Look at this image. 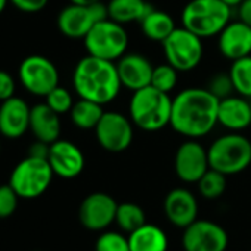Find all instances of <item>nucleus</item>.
<instances>
[{
	"mask_svg": "<svg viewBox=\"0 0 251 251\" xmlns=\"http://www.w3.org/2000/svg\"><path fill=\"white\" fill-rule=\"evenodd\" d=\"M9 3L24 14H37L48 6L49 0H9Z\"/></svg>",
	"mask_w": 251,
	"mask_h": 251,
	"instance_id": "34",
	"label": "nucleus"
},
{
	"mask_svg": "<svg viewBox=\"0 0 251 251\" xmlns=\"http://www.w3.org/2000/svg\"><path fill=\"white\" fill-rule=\"evenodd\" d=\"M36 251H40V250H36Z\"/></svg>",
	"mask_w": 251,
	"mask_h": 251,
	"instance_id": "43",
	"label": "nucleus"
},
{
	"mask_svg": "<svg viewBox=\"0 0 251 251\" xmlns=\"http://www.w3.org/2000/svg\"><path fill=\"white\" fill-rule=\"evenodd\" d=\"M30 132L33 133L36 141H42L49 145L53 144L61 136L59 114H56L46 102L36 103L34 106H31Z\"/></svg>",
	"mask_w": 251,
	"mask_h": 251,
	"instance_id": "21",
	"label": "nucleus"
},
{
	"mask_svg": "<svg viewBox=\"0 0 251 251\" xmlns=\"http://www.w3.org/2000/svg\"><path fill=\"white\" fill-rule=\"evenodd\" d=\"M207 151L210 169L226 176L241 173L251 164V141L238 132L219 136Z\"/></svg>",
	"mask_w": 251,
	"mask_h": 251,
	"instance_id": "5",
	"label": "nucleus"
},
{
	"mask_svg": "<svg viewBox=\"0 0 251 251\" xmlns=\"http://www.w3.org/2000/svg\"><path fill=\"white\" fill-rule=\"evenodd\" d=\"M145 211L142 210L141 205L133 204V202H123L118 204L117 207V214H115V223L124 230L132 233L138 227L147 223L145 220Z\"/></svg>",
	"mask_w": 251,
	"mask_h": 251,
	"instance_id": "27",
	"label": "nucleus"
},
{
	"mask_svg": "<svg viewBox=\"0 0 251 251\" xmlns=\"http://www.w3.org/2000/svg\"><path fill=\"white\" fill-rule=\"evenodd\" d=\"M197 185H198L200 194L204 198L216 200L226 189V175H223L214 169H208L207 173L197 182Z\"/></svg>",
	"mask_w": 251,
	"mask_h": 251,
	"instance_id": "28",
	"label": "nucleus"
},
{
	"mask_svg": "<svg viewBox=\"0 0 251 251\" xmlns=\"http://www.w3.org/2000/svg\"><path fill=\"white\" fill-rule=\"evenodd\" d=\"M48 161L55 176H59L62 179L77 177L83 172L86 164L81 150L71 141L65 139H58L50 144Z\"/></svg>",
	"mask_w": 251,
	"mask_h": 251,
	"instance_id": "15",
	"label": "nucleus"
},
{
	"mask_svg": "<svg viewBox=\"0 0 251 251\" xmlns=\"http://www.w3.org/2000/svg\"><path fill=\"white\" fill-rule=\"evenodd\" d=\"M219 99L202 87L182 90L172 103V129L189 139L207 136L217 123Z\"/></svg>",
	"mask_w": 251,
	"mask_h": 251,
	"instance_id": "1",
	"label": "nucleus"
},
{
	"mask_svg": "<svg viewBox=\"0 0 251 251\" xmlns=\"http://www.w3.org/2000/svg\"><path fill=\"white\" fill-rule=\"evenodd\" d=\"M15 89L17 86L14 77L8 71L0 70V102L15 96Z\"/></svg>",
	"mask_w": 251,
	"mask_h": 251,
	"instance_id": "35",
	"label": "nucleus"
},
{
	"mask_svg": "<svg viewBox=\"0 0 251 251\" xmlns=\"http://www.w3.org/2000/svg\"><path fill=\"white\" fill-rule=\"evenodd\" d=\"M115 65L123 87L136 92L139 89L151 86L154 67L144 55L126 53L115 62Z\"/></svg>",
	"mask_w": 251,
	"mask_h": 251,
	"instance_id": "17",
	"label": "nucleus"
},
{
	"mask_svg": "<svg viewBox=\"0 0 251 251\" xmlns=\"http://www.w3.org/2000/svg\"><path fill=\"white\" fill-rule=\"evenodd\" d=\"M173 99L154 86L133 92L129 103L132 123L145 132H158L170 124Z\"/></svg>",
	"mask_w": 251,
	"mask_h": 251,
	"instance_id": "3",
	"label": "nucleus"
},
{
	"mask_svg": "<svg viewBox=\"0 0 251 251\" xmlns=\"http://www.w3.org/2000/svg\"><path fill=\"white\" fill-rule=\"evenodd\" d=\"M208 92L211 95H214L219 100L220 99H225L227 96H232L235 93V87H233V83H232V78L229 75V73H220V74H216L210 83H208Z\"/></svg>",
	"mask_w": 251,
	"mask_h": 251,
	"instance_id": "32",
	"label": "nucleus"
},
{
	"mask_svg": "<svg viewBox=\"0 0 251 251\" xmlns=\"http://www.w3.org/2000/svg\"><path fill=\"white\" fill-rule=\"evenodd\" d=\"M230 18L232 8L222 0H191L182 11V27L207 39L219 36Z\"/></svg>",
	"mask_w": 251,
	"mask_h": 251,
	"instance_id": "4",
	"label": "nucleus"
},
{
	"mask_svg": "<svg viewBox=\"0 0 251 251\" xmlns=\"http://www.w3.org/2000/svg\"><path fill=\"white\" fill-rule=\"evenodd\" d=\"M83 42L87 55L112 62H117L126 55L129 48V36L123 24L108 17L96 23Z\"/></svg>",
	"mask_w": 251,
	"mask_h": 251,
	"instance_id": "6",
	"label": "nucleus"
},
{
	"mask_svg": "<svg viewBox=\"0 0 251 251\" xmlns=\"http://www.w3.org/2000/svg\"><path fill=\"white\" fill-rule=\"evenodd\" d=\"M152 9L147 0H109L106 5L108 18L120 24L141 23Z\"/></svg>",
	"mask_w": 251,
	"mask_h": 251,
	"instance_id": "22",
	"label": "nucleus"
},
{
	"mask_svg": "<svg viewBox=\"0 0 251 251\" xmlns=\"http://www.w3.org/2000/svg\"><path fill=\"white\" fill-rule=\"evenodd\" d=\"M229 75L232 78L235 93L251 99V55L232 61Z\"/></svg>",
	"mask_w": 251,
	"mask_h": 251,
	"instance_id": "26",
	"label": "nucleus"
},
{
	"mask_svg": "<svg viewBox=\"0 0 251 251\" xmlns=\"http://www.w3.org/2000/svg\"><path fill=\"white\" fill-rule=\"evenodd\" d=\"M222 2H225L227 6H230L233 9V8H238L244 2V0H222Z\"/></svg>",
	"mask_w": 251,
	"mask_h": 251,
	"instance_id": "39",
	"label": "nucleus"
},
{
	"mask_svg": "<svg viewBox=\"0 0 251 251\" xmlns=\"http://www.w3.org/2000/svg\"><path fill=\"white\" fill-rule=\"evenodd\" d=\"M182 244L185 251H225L229 244L227 232L210 220H195L185 227Z\"/></svg>",
	"mask_w": 251,
	"mask_h": 251,
	"instance_id": "12",
	"label": "nucleus"
},
{
	"mask_svg": "<svg viewBox=\"0 0 251 251\" xmlns=\"http://www.w3.org/2000/svg\"><path fill=\"white\" fill-rule=\"evenodd\" d=\"M217 123L230 132H239L251 126L250 99L244 96H227L219 100Z\"/></svg>",
	"mask_w": 251,
	"mask_h": 251,
	"instance_id": "20",
	"label": "nucleus"
},
{
	"mask_svg": "<svg viewBox=\"0 0 251 251\" xmlns=\"http://www.w3.org/2000/svg\"><path fill=\"white\" fill-rule=\"evenodd\" d=\"M45 102L56 112V114H67L71 111L73 105H74V100H73V96L71 93L62 87V86H56L53 90H50L46 96H45Z\"/></svg>",
	"mask_w": 251,
	"mask_h": 251,
	"instance_id": "30",
	"label": "nucleus"
},
{
	"mask_svg": "<svg viewBox=\"0 0 251 251\" xmlns=\"http://www.w3.org/2000/svg\"><path fill=\"white\" fill-rule=\"evenodd\" d=\"M139 24L147 39L160 43H163L176 30V24L172 15L158 9H152Z\"/></svg>",
	"mask_w": 251,
	"mask_h": 251,
	"instance_id": "24",
	"label": "nucleus"
},
{
	"mask_svg": "<svg viewBox=\"0 0 251 251\" xmlns=\"http://www.w3.org/2000/svg\"><path fill=\"white\" fill-rule=\"evenodd\" d=\"M219 52L229 61H236L251 55V27L238 21H230L219 34Z\"/></svg>",
	"mask_w": 251,
	"mask_h": 251,
	"instance_id": "18",
	"label": "nucleus"
},
{
	"mask_svg": "<svg viewBox=\"0 0 251 251\" xmlns=\"http://www.w3.org/2000/svg\"><path fill=\"white\" fill-rule=\"evenodd\" d=\"M103 112H105L103 105L80 98L77 102H74V105L70 111V117H71V121L75 127H78L81 130H90V129L95 130Z\"/></svg>",
	"mask_w": 251,
	"mask_h": 251,
	"instance_id": "25",
	"label": "nucleus"
},
{
	"mask_svg": "<svg viewBox=\"0 0 251 251\" xmlns=\"http://www.w3.org/2000/svg\"><path fill=\"white\" fill-rule=\"evenodd\" d=\"M95 251H130L129 238L118 232H103L96 239Z\"/></svg>",
	"mask_w": 251,
	"mask_h": 251,
	"instance_id": "31",
	"label": "nucleus"
},
{
	"mask_svg": "<svg viewBox=\"0 0 251 251\" xmlns=\"http://www.w3.org/2000/svg\"><path fill=\"white\" fill-rule=\"evenodd\" d=\"M18 77L23 87L34 96H46L59 86L56 65L43 55H30L18 67Z\"/></svg>",
	"mask_w": 251,
	"mask_h": 251,
	"instance_id": "9",
	"label": "nucleus"
},
{
	"mask_svg": "<svg viewBox=\"0 0 251 251\" xmlns=\"http://www.w3.org/2000/svg\"><path fill=\"white\" fill-rule=\"evenodd\" d=\"M98 144L108 152H123L133 142V123L115 111H105L95 127Z\"/></svg>",
	"mask_w": 251,
	"mask_h": 251,
	"instance_id": "11",
	"label": "nucleus"
},
{
	"mask_svg": "<svg viewBox=\"0 0 251 251\" xmlns=\"http://www.w3.org/2000/svg\"><path fill=\"white\" fill-rule=\"evenodd\" d=\"M0 151H2V144H0Z\"/></svg>",
	"mask_w": 251,
	"mask_h": 251,
	"instance_id": "41",
	"label": "nucleus"
},
{
	"mask_svg": "<svg viewBox=\"0 0 251 251\" xmlns=\"http://www.w3.org/2000/svg\"><path fill=\"white\" fill-rule=\"evenodd\" d=\"M106 17V6L100 2L93 5L70 3L59 12L56 25L65 37L78 40L84 39L86 34L93 28V25Z\"/></svg>",
	"mask_w": 251,
	"mask_h": 251,
	"instance_id": "10",
	"label": "nucleus"
},
{
	"mask_svg": "<svg viewBox=\"0 0 251 251\" xmlns=\"http://www.w3.org/2000/svg\"><path fill=\"white\" fill-rule=\"evenodd\" d=\"M238 17L242 23L251 27V0H244L238 6Z\"/></svg>",
	"mask_w": 251,
	"mask_h": 251,
	"instance_id": "37",
	"label": "nucleus"
},
{
	"mask_svg": "<svg viewBox=\"0 0 251 251\" xmlns=\"http://www.w3.org/2000/svg\"><path fill=\"white\" fill-rule=\"evenodd\" d=\"M73 86L78 98L100 105L112 102L123 87L115 62L92 55H86L77 62L73 73Z\"/></svg>",
	"mask_w": 251,
	"mask_h": 251,
	"instance_id": "2",
	"label": "nucleus"
},
{
	"mask_svg": "<svg viewBox=\"0 0 251 251\" xmlns=\"http://www.w3.org/2000/svg\"><path fill=\"white\" fill-rule=\"evenodd\" d=\"M18 201L20 197L9 183L0 185V219L11 217L18 207Z\"/></svg>",
	"mask_w": 251,
	"mask_h": 251,
	"instance_id": "33",
	"label": "nucleus"
},
{
	"mask_svg": "<svg viewBox=\"0 0 251 251\" xmlns=\"http://www.w3.org/2000/svg\"><path fill=\"white\" fill-rule=\"evenodd\" d=\"M210 169L208 151L197 141L183 142L175 155V172L186 183H197Z\"/></svg>",
	"mask_w": 251,
	"mask_h": 251,
	"instance_id": "13",
	"label": "nucleus"
},
{
	"mask_svg": "<svg viewBox=\"0 0 251 251\" xmlns=\"http://www.w3.org/2000/svg\"><path fill=\"white\" fill-rule=\"evenodd\" d=\"M118 204L105 192H93L87 195L78 208L80 223L90 230H102L115 222Z\"/></svg>",
	"mask_w": 251,
	"mask_h": 251,
	"instance_id": "14",
	"label": "nucleus"
},
{
	"mask_svg": "<svg viewBox=\"0 0 251 251\" xmlns=\"http://www.w3.org/2000/svg\"><path fill=\"white\" fill-rule=\"evenodd\" d=\"M30 105L12 96L0 105V135L8 139H20L30 130Z\"/></svg>",
	"mask_w": 251,
	"mask_h": 251,
	"instance_id": "16",
	"label": "nucleus"
},
{
	"mask_svg": "<svg viewBox=\"0 0 251 251\" xmlns=\"http://www.w3.org/2000/svg\"><path fill=\"white\" fill-rule=\"evenodd\" d=\"M129 245L130 251H167L169 239L161 227L145 223L129 235Z\"/></svg>",
	"mask_w": 251,
	"mask_h": 251,
	"instance_id": "23",
	"label": "nucleus"
},
{
	"mask_svg": "<svg viewBox=\"0 0 251 251\" xmlns=\"http://www.w3.org/2000/svg\"><path fill=\"white\" fill-rule=\"evenodd\" d=\"M49 144H45L42 141H36L30 148H28V155L31 157H37V158H48L49 155Z\"/></svg>",
	"mask_w": 251,
	"mask_h": 251,
	"instance_id": "36",
	"label": "nucleus"
},
{
	"mask_svg": "<svg viewBox=\"0 0 251 251\" xmlns=\"http://www.w3.org/2000/svg\"><path fill=\"white\" fill-rule=\"evenodd\" d=\"M164 213L170 223L177 227H186L197 220L198 202L194 194L185 188L172 189L164 200Z\"/></svg>",
	"mask_w": 251,
	"mask_h": 251,
	"instance_id": "19",
	"label": "nucleus"
},
{
	"mask_svg": "<svg viewBox=\"0 0 251 251\" xmlns=\"http://www.w3.org/2000/svg\"><path fill=\"white\" fill-rule=\"evenodd\" d=\"M177 78H179V71L173 65H170L169 62L161 64L158 67H154L151 86H154L155 89L164 93H170L176 87Z\"/></svg>",
	"mask_w": 251,
	"mask_h": 251,
	"instance_id": "29",
	"label": "nucleus"
},
{
	"mask_svg": "<svg viewBox=\"0 0 251 251\" xmlns=\"http://www.w3.org/2000/svg\"><path fill=\"white\" fill-rule=\"evenodd\" d=\"M71 3H78V5H93V3H99L100 0H70Z\"/></svg>",
	"mask_w": 251,
	"mask_h": 251,
	"instance_id": "38",
	"label": "nucleus"
},
{
	"mask_svg": "<svg viewBox=\"0 0 251 251\" xmlns=\"http://www.w3.org/2000/svg\"><path fill=\"white\" fill-rule=\"evenodd\" d=\"M53 176L55 173L48 158L28 155L14 167L9 177V185L15 189L20 198L33 200L48 191Z\"/></svg>",
	"mask_w": 251,
	"mask_h": 251,
	"instance_id": "7",
	"label": "nucleus"
},
{
	"mask_svg": "<svg viewBox=\"0 0 251 251\" xmlns=\"http://www.w3.org/2000/svg\"><path fill=\"white\" fill-rule=\"evenodd\" d=\"M250 105H251V99H250Z\"/></svg>",
	"mask_w": 251,
	"mask_h": 251,
	"instance_id": "42",
	"label": "nucleus"
},
{
	"mask_svg": "<svg viewBox=\"0 0 251 251\" xmlns=\"http://www.w3.org/2000/svg\"><path fill=\"white\" fill-rule=\"evenodd\" d=\"M8 3H9V0H0V15L3 14V11L6 9Z\"/></svg>",
	"mask_w": 251,
	"mask_h": 251,
	"instance_id": "40",
	"label": "nucleus"
},
{
	"mask_svg": "<svg viewBox=\"0 0 251 251\" xmlns=\"http://www.w3.org/2000/svg\"><path fill=\"white\" fill-rule=\"evenodd\" d=\"M163 50L166 61L179 73L197 68L204 56L202 39L185 27H176L163 42Z\"/></svg>",
	"mask_w": 251,
	"mask_h": 251,
	"instance_id": "8",
	"label": "nucleus"
}]
</instances>
